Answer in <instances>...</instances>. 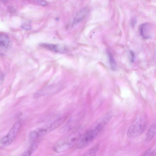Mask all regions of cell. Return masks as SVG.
<instances>
[{
	"label": "cell",
	"mask_w": 156,
	"mask_h": 156,
	"mask_svg": "<svg viewBox=\"0 0 156 156\" xmlns=\"http://www.w3.org/2000/svg\"><path fill=\"white\" fill-rule=\"evenodd\" d=\"M8 9L9 12L11 13H13L16 12L15 8L12 6H9L8 7Z\"/></svg>",
	"instance_id": "cell-18"
},
{
	"label": "cell",
	"mask_w": 156,
	"mask_h": 156,
	"mask_svg": "<svg viewBox=\"0 0 156 156\" xmlns=\"http://www.w3.org/2000/svg\"><path fill=\"white\" fill-rule=\"evenodd\" d=\"M21 27L24 30H28L31 29V26L29 23H25L22 25Z\"/></svg>",
	"instance_id": "cell-16"
},
{
	"label": "cell",
	"mask_w": 156,
	"mask_h": 156,
	"mask_svg": "<svg viewBox=\"0 0 156 156\" xmlns=\"http://www.w3.org/2000/svg\"></svg>",
	"instance_id": "cell-20"
},
{
	"label": "cell",
	"mask_w": 156,
	"mask_h": 156,
	"mask_svg": "<svg viewBox=\"0 0 156 156\" xmlns=\"http://www.w3.org/2000/svg\"><path fill=\"white\" fill-rule=\"evenodd\" d=\"M139 31L141 36L144 39H148L151 37L152 27L150 24L145 23L141 24L139 27Z\"/></svg>",
	"instance_id": "cell-7"
},
{
	"label": "cell",
	"mask_w": 156,
	"mask_h": 156,
	"mask_svg": "<svg viewBox=\"0 0 156 156\" xmlns=\"http://www.w3.org/2000/svg\"><path fill=\"white\" fill-rule=\"evenodd\" d=\"M136 21L135 19H133L132 20V21L131 22V24L132 25V26H133L135 25L136 23Z\"/></svg>",
	"instance_id": "cell-19"
},
{
	"label": "cell",
	"mask_w": 156,
	"mask_h": 156,
	"mask_svg": "<svg viewBox=\"0 0 156 156\" xmlns=\"http://www.w3.org/2000/svg\"><path fill=\"white\" fill-rule=\"evenodd\" d=\"M130 60L131 62H133L135 58V53L132 51H130Z\"/></svg>",
	"instance_id": "cell-17"
},
{
	"label": "cell",
	"mask_w": 156,
	"mask_h": 156,
	"mask_svg": "<svg viewBox=\"0 0 156 156\" xmlns=\"http://www.w3.org/2000/svg\"><path fill=\"white\" fill-rule=\"evenodd\" d=\"M98 135L94 130L90 128L81 136L77 143V147L82 148L87 147L93 141Z\"/></svg>",
	"instance_id": "cell-3"
},
{
	"label": "cell",
	"mask_w": 156,
	"mask_h": 156,
	"mask_svg": "<svg viewBox=\"0 0 156 156\" xmlns=\"http://www.w3.org/2000/svg\"><path fill=\"white\" fill-rule=\"evenodd\" d=\"M81 136L79 130L73 132L55 144L53 147L54 151L59 153L67 151L77 143Z\"/></svg>",
	"instance_id": "cell-1"
},
{
	"label": "cell",
	"mask_w": 156,
	"mask_h": 156,
	"mask_svg": "<svg viewBox=\"0 0 156 156\" xmlns=\"http://www.w3.org/2000/svg\"><path fill=\"white\" fill-rule=\"evenodd\" d=\"M155 154V150L151 148L144 152L142 155L152 156Z\"/></svg>",
	"instance_id": "cell-15"
},
{
	"label": "cell",
	"mask_w": 156,
	"mask_h": 156,
	"mask_svg": "<svg viewBox=\"0 0 156 156\" xmlns=\"http://www.w3.org/2000/svg\"><path fill=\"white\" fill-rule=\"evenodd\" d=\"M88 12L89 10L87 8L83 9L79 11L74 17L73 24H77L83 20Z\"/></svg>",
	"instance_id": "cell-8"
},
{
	"label": "cell",
	"mask_w": 156,
	"mask_h": 156,
	"mask_svg": "<svg viewBox=\"0 0 156 156\" xmlns=\"http://www.w3.org/2000/svg\"><path fill=\"white\" fill-rule=\"evenodd\" d=\"M99 144H96L88 150L84 155L88 156L96 155L99 149Z\"/></svg>",
	"instance_id": "cell-12"
},
{
	"label": "cell",
	"mask_w": 156,
	"mask_h": 156,
	"mask_svg": "<svg viewBox=\"0 0 156 156\" xmlns=\"http://www.w3.org/2000/svg\"><path fill=\"white\" fill-rule=\"evenodd\" d=\"M20 126V122H16L10 129L7 135L2 139L1 143L5 145L11 144L15 139Z\"/></svg>",
	"instance_id": "cell-4"
},
{
	"label": "cell",
	"mask_w": 156,
	"mask_h": 156,
	"mask_svg": "<svg viewBox=\"0 0 156 156\" xmlns=\"http://www.w3.org/2000/svg\"><path fill=\"white\" fill-rule=\"evenodd\" d=\"M37 142L31 143V145L29 148L22 155L30 156L34 151L37 147Z\"/></svg>",
	"instance_id": "cell-13"
},
{
	"label": "cell",
	"mask_w": 156,
	"mask_h": 156,
	"mask_svg": "<svg viewBox=\"0 0 156 156\" xmlns=\"http://www.w3.org/2000/svg\"><path fill=\"white\" fill-rule=\"evenodd\" d=\"M156 133V123L154 122L151 125L146 133V141L150 142L154 138Z\"/></svg>",
	"instance_id": "cell-9"
},
{
	"label": "cell",
	"mask_w": 156,
	"mask_h": 156,
	"mask_svg": "<svg viewBox=\"0 0 156 156\" xmlns=\"http://www.w3.org/2000/svg\"><path fill=\"white\" fill-rule=\"evenodd\" d=\"M9 43L10 40L8 36L5 34H0V46L7 47Z\"/></svg>",
	"instance_id": "cell-10"
},
{
	"label": "cell",
	"mask_w": 156,
	"mask_h": 156,
	"mask_svg": "<svg viewBox=\"0 0 156 156\" xmlns=\"http://www.w3.org/2000/svg\"><path fill=\"white\" fill-rule=\"evenodd\" d=\"M34 1L38 4L44 6L48 5V2L45 0H34Z\"/></svg>",
	"instance_id": "cell-14"
},
{
	"label": "cell",
	"mask_w": 156,
	"mask_h": 156,
	"mask_svg": "<svg viewBox=\"0 0 156 156\" xmlns=\"http://www.w3.org/2000/svg\"><path fill=\"white\" fill-rule=\"evenodd\" d=\"M107 53L110 67L112 70L115 71L116 69L117 66L114 57L109 51H108Z\"/></svg>",
	"instance_id": "cell-11"
},
{
	"label": "cell",
	"mask_w": 156,
	"mask_h": 156,
	"mask_svg": "<svg viewBox=\"0 0 156 156\" xmlns=\"http://www.w3.org/2000/svg\"><path fill=\"white\" fill-rule=\"evenodd\" d=\"M147 125V121L144 116L140 117L129 127L127 135L130 138L136 137L141 134L144 131Z\"/></svg>",
	"instance_id": "cell-2"
},
{
	"label": "cell",
	"mask_w": 156,
	"mask_h": 156,
	"mask_svg": "<svg viewBox=\"0 0 156 156\" xmlns=\"http://www.w3.org/2000/svg\"><path fill=\"white\" fill-rule=\"evenodd\" d=\"M40 45L48 50L59 53H65L67 49L65 46L58 44L41 43Z\"/></svg>",
	"instance_id": "cell-6"
},
{
	"label": "cell",
	"mask_w": 156,
	"mask_h": 156,
	"mask_svg": "<svg viewBox=\"0 0 156 156\" xmlns=\"http://www.w3.org/2000/svg\"><path fill=\"white\" fill-rule=\"evenodd\" d=\"M58 87V86L56 84L46 87L35 93L34 97L37 98L42 96L53 93L57 90Z\"/></svg>",
	"instance_id": "cell-5"
}]
</instances>
